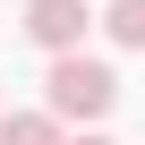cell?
Returning <instances> with one entry per match:
<instances>
[{
    "mask_svg": "<svg viewBox=\"0 0 145 145\" xmlns=\"http://www.w3.org/2000/svg\"><path fill=\"white\" fill-rule=\"evenodd\" d=\"M120 103V68L111 60H86V51H60L51 77H43V111L51 120H103Z\"/></svg>",
    "mask_w": 145,
    "mask_h": 145,
    "instance_id": "6da1fadb",
    "label": "cell"
},
{
    "mask_svg": "<svg viewBox=\"0 0 145 145\" xmlns=\"http://www.w3.org/2000/svg\"><path fill=\"white\" fill-rule=\"evenodd\" d=\"M86 26H94V17H86V0H26V34H34L51 60H60V51H77Z\"/></svg>",
    "mask_w": 145,
    "mask_h": 145,
    "instance_id": "7a4b0ae2",
    "label": "cell"
},
{
    "mask_svg": "<svg viewBox=\"0 0 145 145\" xmlns=\"http://www.w3.org/2000/svg\"><path fill=\"white\" fill-rule=\"evenodd\" d=\"M0 145H60L51 111H0Z\"/></svg>",
    "mask_w": 145,
    "mask_h": 145,
    "instance_id": "3957f363",
    "label": "cell"
},
{
    "mask_svg": "<svg viewBox=\"0 0 145 145\" xmlns=\"http://www.w3.org/2000/svg\"><path fill=\"white\" fill-rule=\"evenodd\" d=\"M103 34H111L120 51H137V43H145V0H111V9H103Z\"/></svg>",
    "mask_w": 145,
    "mask_h": 145,
    "instance_id": "277c9868",
    "label": "cell"
},
{
    "mask_svg": "<svg viewBox=\"0 0 145 145\" xmlns=\"http://www.w3.org/2000/svg\"><path fill=\"white\" fill-rule=\"evenodd\" d=\"M68 145H111V137H94V128H86V137H68Z\"/></svg>",
    "mask_w": 145,
    "mask_h": 145,
    "instance_id": "5b68a950",
    "label": "cell"
}]
</instances>
